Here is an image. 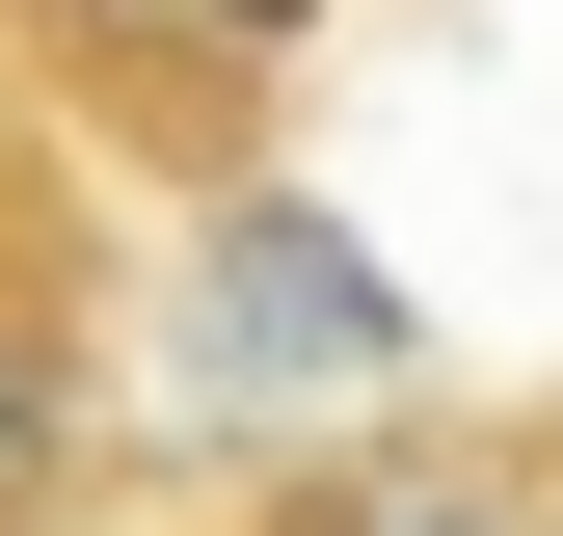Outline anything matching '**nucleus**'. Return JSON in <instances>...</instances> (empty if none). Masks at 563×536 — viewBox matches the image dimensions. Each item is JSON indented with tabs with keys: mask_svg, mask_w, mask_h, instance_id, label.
<instances>
[{
	"mask_svg": "<svg viewBox=\"0 0 563 536\" xmlns=\"http://www.w3.org/2000/svg\"><path fill=\"white\" fill-rule=\"evenodd\" d=\"M81 134L0 81V536H81L108 510V215H81Z\"/></svg>",
	"mask_w": 563,
	"mask_h": 536,
	"instance_id": "nucleus-2",
	"label": "nucleus"
},
{
	"mask_svg": "<svg viewBox=\"0 0 563 536\" xmlns=\"http://www.w3.org/2000/svg\"><path fill=\"white\" fill-rule=\"evenodd\" d=\"M242 536H563V402H537V429H349Z\"/></svg>",
	"mask_w": 563,
	"mask_h": 536,
	"instance_id": "nucleus-3",
	"label": "nucleus"
},
{
	"mask_svg": "<svg viewBox=\"0 0 563 536\" xmlns=\"http://www.w3.org/2000/svg\"><path fill=\"white\" fill-rule=\"evenodd\" d=\"M0 81L108 188H268L322 81V0H0Z\"/></svg>",
	"mask_w": 563,
	"mask_h": 536,
	"instance_id": "nucleus-1",
	"label": "nucleus"
}]
</instances>
